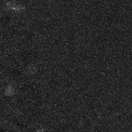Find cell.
Wrapping results in <instances>:
<instances>
[{
    "label": "cell",
    "mask_w": 132,
    "mask_h": 132,
    "mask_svg": "<svg viewBox=\"0 0 132 132\" xmlns=\"http://www.w3.org/2000/svg\"><path fill=\"white\" fill-rule=\"evenodd\" d=\"M5 93L7 96H11L14 93V89L12 86H8L5 91Z\"/></svg>",
    "instance_id": "1"
},
{
    "label": "cell",
    "mask_w": 132,
    "mask_h": 132,
    "mask_svg": "<svg viewBox=\"0 0 132 132\" xmlns=\"http://www.w3.org/2000/svg\"><path fill=\"white\" fill-rule=\"evenodd\" d=\"M36 132H45V131L43 130V129H38V130Z\"/></svg>",
    "instance_id": "2"
}]
</instances>
